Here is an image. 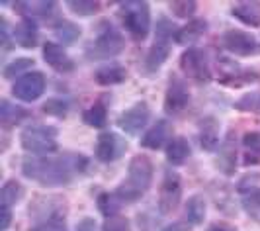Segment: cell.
Segmentation results:
<instances>
[{
    "instance_id": "cell-26",
    "label": "cell",
    "mask_w": 260,
    "mask_h": 231,
    "mask_svg": "<svg viewBox=\"0 0 260 231\" xmlns=\"http://www.w3.org/2000/svg\"><path fill=\"white\" fill-rule=\"evenodd\" d=\"M82 120H84V124L90 126V128H96V129L104 128L106 124H108V110H106V106L102 102L92 104L88 110H84Z\"/></svg>"
},
{
    "instance_id": "cell-18",
    "label": "cell",
    "mask_w": 260,
    "mask_h": 231,
    "mask_svg": "<svg viewBox=\"0 0 260 231\" xmlns=\"http://www.w3.org/2000/svg\"><path fill=\"white\" fill-rule=\"evenodd\" d=\"M231 14L237 20H241L245 26H260V4H256V2H239L233 6Z\"/></svg>"
},
{
    "instance_id": "cell-27",
    "label": "cell",
    "mask_w": 260,
    "mask_h": 231,
    "mask_svg": "<svg viewBox=\"0 0 260 231\" xmlns=\"http://www.w3.org/2000/svg\"><path fill=\"white\" fill-rule=\"evenodd\" d=\"M34 67V59H29V57H18V59H14L10 63L4 67V78H14V77H24L26 75L27 69H31Z\"/></svg>"
},
{
    "instance_id": "cell-24",
    "label": "cell",
    "mask_w": 260,
    "mask_h": 231,
    "mask_svg": "<svg viewBox=\"0 0 260 231\" xmlns=\"http://www.w3.org/2000/svg\"><path fill=\"white\" fill-rule=\"evenodd\" d=\"M186 221L190 225H200L206 218V200L202 196H192L186 202Z\"/></svg>"
},
{
    "instance_id": "cell-5",
    "label": "cell",
    "mask_w": 260,
    "mask_h": 231,
    "mask_svg": "<svg viewBox=\"0 0 260 231\" xmlns=\"http://www.w3.org/2000/svg\"><path fill=\"white\" fill-rule=\"evenodd\" d=\"M123 47H125V41L121 38V34L116 27L108 26L98 34V38L88 47V55L92 59H112L123 51Z\"/></svg>"
},
{
    "instance_id": "cell-38",
    "label": "cell",
    "mask_w": 260,
    "mask_h": 231,
    "mask_svg": "<svg viewBox=\"0 0 260 231\" xmlns=\"http://www.w3.org/2000/svg\"><path fill=\"white\" fill-rule=\"evenodd\" d=\"M10 210L8 208H0V218H2V221H0V229L6 231L8 229V225H10Z\"/></svg>"
},
{
    "instance_id": "cell-4",
    "label": "cell",
    "mask_w": 260,
    "mask_h": 231,
    "mask_svg": "<svg viewBox=\"0 0 260 231\" xmlns=\"http://www.w3.org/2000/svg\"><path fill=\"white\" fill-rule=\"evenodd\" d=\"M123 24L135 41H143L151 30V10L147 2H125L121 4Z\"/></svg>"
},
{
    "instance_id": "cell-9",
    "label": "cell",
    "mask_w": 260,
    "mask_h": 231,
    "mask_svg": "<svg viewBox=\"0 0 260 231\" xmlns=\"http://www.w3.org/2000/svg\"><path fill=\"white\" fill-rule=\"evenodd\" d=\"M127 151V141L117 133H102L96 143V159L102 163H114Z\"/></svg>"
},
{
    "instance_id": "cell-22",
    "label": "cell",
    "mask_w": 260,
    "mask_h": 231,
    "mask_svg": "<svg viewBox=\"0 0 260 231\" xmlns=\"http://www.w3.org/2000/svg\"><path fill=\"white\" fill-rule=\"evenodd\" d=\"M190 157V143L184 137H174L167 147V159L172 165H182L184 161Z\"/></svg>"
},
{
    "instance_id": "cell-32",
    "label": "cell",
    "mask_w": 260,
    "mask_h": 231,
    "mask_svg": "<svg viewBox=\"0 0 260 231\" xmlns=\"http://www.w3.org/2000/svg\"><path fill=\"white\" fill-rule=\"evenodd\" d=\"M235 108L241 112H260V94L258 92H248L235 104Z\"/></svg>"
},
{
    "instance_id": "cell-39",
    "label": "cell",
    "mask_w": 260,
    "mask_h": 231,
    "mask_svg": "<svg viewBox=\"0 0 260 231\" xmlns=\"http://www.w3.org/2000/svg\"><path fill=\"white\" fill-rule=\"evenodd\" d=\"M208 231H237L235 227L231 225H227V223H213V225H209Z\"/></svg>"
},
{
    "instance_id": "cell-21",
    "label": "cell",
    "mask_w": 260,
    "mask_h": 231,
    "mask_svg": "<svg viewBox=\"0 0 260 231\" xmlns=\"http://www.w3.org/2000/svg\"><path fill=\"white\" fill-rule=\"evenodd\" d=\"M16 8L24 14V18H49L55 10V2H20Z\"/></svg>"
},
{
    "instance_id": "cell-1",
    "label": "cell",
    "mask_w": 260,
    "mask_h": 231,
    "mask_svg": "<svg viewBox=\"0 0 260 231\" xmlns=\"http://www.w3.org/2000/svg\"><path fill=\"white\" fill-rule=\"evenodd\" d=\"M86 167V159L75 153L59 157H27L22 163V172L41 186H65Z\"/></svg>"
},
{
    "instance_id": "cell-12",
    "label": "cell",
    "mask_w": 260,
    "mask_h": 231,
    "mask_svg": "<svg viewBox=\"0 0 260 231\" xmlns=\"http://www.w3.org/2000/svg\"><path fill=\"white\" fill-rule=\"evenodd\" d=\"M188 102H190V92H188V86L184 84V80L176 77L170 78L169 90L165 96V110L169 114H178L188 106Z\"/></svg>"
},
{
    "instance_id": "cell-17",
    "label": "cell",
    "mask_w": 260,
    "mask_h": 231,
    "mask_svg": "<svg viewBox=\"0 0 260 231\" xmlns=\"http://www.w3.org/2000/svg\"><path fill=\"white\" fill-rule=\"evenodd\" d=\"M206 32H208V22L202 20V18H196V20L188 22L186 26L176 32L174 41L180 43V45H190V43H196Z\"/></svg>"
},
{
    "instance_id": "cell-11",
    "label": "cell",
    "mask_w": 260,
    "mask_h": 231,
    "mask_svg": "<svg viewBox=\"0 0 260 231\" xmlns=\"http://www.w3.org/2000/svg\"><path fill=\"white\" fill-rule=\"evenodd\" d=\"M149 118H151L149 106L145 102H139V104H135V106H131L129 110H125L123 114L119 115L117 124H119V128L123 129L125 133L137 135V133L147 126Z\"/></svg>"
},
{
    "instance_id": "cell-10",
    "label": "cell",
    "mask_w": 260,
    "mask_h": 231,
    "mask_svg": "<svg viewBox=\"0 0 260 231\" xmlns=\"http://www.w3.org/2000/svg\"><path fill=\"white\" fill-rule=\"evenodd\" d=\"M223 47L239 57H247L256 51V38L243 30H229L223 36Z\"/></svg>"
},
{
    "instance_id": "cell-8",
    "label": "cell",
    "mask_w": 260,
    "mask_h": 231,
    "mask_svg": "<svg viewBox=\"0 0 260 231\" xmlns=\"http://www.w3.org/2000/svg\"><path fill=\"white\" fill-rule=\"evenodd\" d=\"M180 69L184 71L186 77L202 80V82L209 80V77H211L206 53L202 51V49H196V47H190L188 51L182 53V57H180Z\"/></svg>"
},
{
    "instance_id": "cell-19",
    "label": "cell",
    "mask_w": 260,
    "mask_h": 231,
    "mask_svg": "<svg viewBox=\"0 0 260 231\" xmlns=\"http://www.w3.org/2000/svg\"><path fill=\"white\" fill-rule=\"evenodd\" d=\"M200 143L204 149L213 151L219 143V126L213 118H206L202 120V126H200Z\"/></svg>"
},
{
    "instance_id": "cell-34",
    "label": "cell",
    "mask_w": 260,
    "mask_h": 231,
    "mask_svg": "<svg viewBox=\"0 0 260 231\" xmlns=\"http://www.w3.org/2000/svg\"><path fill=\"white\" fill-rule=\"evenodd\" d=\"M219 163H221V170L225 175H233L235 163H237V155H235V149L231 147V143H225L223 153H221V157H219Z\"/></svg>"
},
{
    "instance_id": "cell-13",
    "label": "cell",
    "mask_w": 260,
    "mask_h": 231,
    "mask_svg": "<svg viewBox=\"0 0 260 231\" xmlns=\"http://www.w3.org/2000/svg\"><path fill=\"white\" fill-rule=\"evenodd\" d=\"M43 57H45V63L51 65L53 69L59 71V73H69V71L75 69L73 61L69 59L67 51L63 49V45H59V43L47 41L43 45Z\"/></svg>"
},
{
    "instance_id": "cell-7",
    "label": "cell",
    "mask_w": 260,
    "mask_h": 231,
    "mask_svg": "<svg viewBox=\"0 0 260 231\" xmlns=\"http://www.w3.org/2000/svg\"><path fill=\"white\" fill-rule=\"evenodd\" d=\"M45 90V75L41 71H31L20 77L12 86L14 98L22 102H36Z\"/></svg>"
},
{
    "instance_id": "cell-20",
    "label": "cell",
    "mask_w": 260,
    "mask_h": 231,
    "mask_svg": "<svg viewBox=\"0 0 260 231\" xmlns=\"http://www.w3.org/2000/svg\"><path fill=\"white\" fill-rule=\"evenodd\" d=\"M94 78H96V82L102 84V86H112V84L123 82V80L127 78V71H125L123 67H119V65H108L104 69H98Z\"/></svg>"
},
{
    "instance_id": "cell-36",
    "label": "cell",
    "mask_w": 260,
    "mask_h": 231,
    "mask_svg": "<svg viewBox=\"0 0 260 231\" xmlns=\"http://www.w3.org/2000/svg\"><path fill=\"white\" fill-rule=\"evenodd\" d=\"M102 231H131L129 219L125 216H112V218H106Z\"/></svg>"
},
{
    "instance_id": "cell-3",
    "label": "cell",
    "mask_w": 260,
    "mask_h": 231,
    "mask_svg": "<svg viewBox=\"0 0 260 231\" xmlns=\"http://www.w3.org/2000/svg\"><path fill=\"white\" fill-rule=\"evenodd\" d=\"M22 147L36 155H47L57 151V128L53 126H27L20 133Z\"/></svg>"
},
{
    "instance_id": "cell-23",
    "label": "cell",
    "mask_w": 260,
    "mask_h": 231,
    "mask_svg": "<svg viewBox=\"0 0 260 231\" xmlns=\"http://www.w3.org/2000/svg\"><path fill=\"white\" fill-rule=\"evenodd\" d=\"M24 118H27V110L20 108V106H14L8 100H2L0 102V120H2V124L6 128L20 124Z\"/></svg>"
},
{
    "instance_id": "cell-6",
    "label": "cell",
    "mask_w": 260,
    "mask_h": 231,
    "mask_svg": "<svg viewBox=\"0 0 260 231\" xmlns=\"http://www.w3.org/2000/svg\"><path fill=\"white\" fill-rule=\"evenodd\" d=\"M180 200H182V182H180V177L174 172V170H169L162 179V184H160V190H158V208L165 216L172 214L178 206H180Z\"/></svg>"
},
{
    "instance_id": "cell-31",
    "label": "cell",
    "mask_w": 260,
    "mask_h": 231,
    "mask_svg": "<svg viewBox=\"0 0 260 231\" xmlns=\"http://www.w3.org/2000/svg\"><path fill=\"white\" fill-rule=\"evenodd\" d=\"M243 145L248 149L247 163H256V161L260 159V133L258 131L247 133V135L243 137Z\"/></svg>"
},
{
    "instance_id": "cell-30",
    "label": "cell",
    "mask_w": 260,
    "mask_h": 231,
    "mask_svg": "<svg viewBox=\"0 0 260 231\" xmlns=\"http://www.w3.org/2000/svg\"><path fill=\"white\" fill-rule=\"evenodd\" d=\"M119 198L116 194H100L98 196V208L100 212L104 214L106 218H112V216H117V210H119Z\"/></svg>"
},
{
    "instance_id": "cell-37",
    "label": "cell",
    "mask_w": 260,
    "mask_h": 231,
    "mask_svg": "<svg viewBox=\"0 0 260 231\" xmlns=\"http://www.w3.org/2000/svg\"><path fill=\"white\" fill-rule=\"evenodd\" d=\"M77 231H96V221L92 218H84L82 221H78Z\"/></svg>"
},
{
    "instance_id": "cell-29",
    "label": "cell",
    "mask_w": 260,
    "mask_h": 231,
    "mask_svg": "<svg viewBox=\"0 0 260 231\" xmlns=\"http://www.w3.org/2000/svg\"><path fill=\"white\" fill-rule=\"evenodd\" d=\"M67 6L77 16H92L100 12V2H94V0H71L67 2Z\"/></svg>"
},
{
    "instance_id": "cell-33",
    "label": "cell",
    "mask_w": 260,
    "mask_h": 231,
    "mask_svg": "<svg viewBox=\"0 0 260 231\" xmlns=\"http://www.w3.org/2000/svg\"><path fill=\"white\" fill-rule=\"evenodd\" d=\"M198 4L194 0H176V2H170V10L174 12V16L178 18H190L196 12Z\"/></svg>"
},
{
    "instance_id": "cell-16",
    "label": "cell",
    "mask_w": 260,
    "mask_h": 231,
    "mask_svg": "<svg viewBox=\"0 0 260 231\" xmlns=\"http://www.w3.org/2000/svg\"><path fill=\"white\" fill-rule=\"evenodd\" d=\"M14 41L24 47V49H34L38 45V27H36V22L29 20V18H24L18 26L14 27Z\"/></svg>"
},
{
    "instance_id": "cell-35",
    "label": "cell",
    "mask_w": 260,
    "mask_h": 231,
    "mask_svg": "<svg viewBox=\"0 0 260 231\" xmlns=\"http://www.w3.org/2000/svg\"><path fill=\"white\" fill-rule=\"evenodd\" d=\"M67 110H69V104L61 98H51L43 104V112L47 115H55V118H65Z\"/></svg>"
},
{
    "instance_id": "cell-2",
    "label": "cell",
    "mask_w": 260,
    "mask_h": 231,
    "mask_svg": "<svg viewBox=\"0 0 260 231\" xmlns=\"http://www.w3.org/2000/svg\"><path fill=\"white\" fill-rule=\"evenodd\" d=\"M153 163L147 155H135L129 163L127 180L117 188L116 196L119 202H135L143 192H147L153 184Z\"/></svg>"
},
{
    "instance_id": "cell-25",
    "label": "cell",
    "mask_w": 260,
    "mask_h": 231,
    "mask_svg": "<svg viewBox=\"0 0 260 231\" xmlns=\"http://www.w3.org/2000/svg\"><path fill=\"white\" fill-rule=\"evenodd\" d=\"M22 196H24V190H22L20 182L8 180V182L2 186V190H0V208H8V210H10L12 206H16L22 200Z\"/></svg>"
},
{
    "instance_id": "cell-14",
    "label": "cell",
    "mask_w": 260,
    "mask_h": 231,
    "mask_svg": "<svg viewBox=\"0 0 260 231\" xmlns=\"http://www.w3.org/2000/svg\"><path fill=\"white\" fill-rule=\"evenodd\" d=\"M170 39H162V38H155V43L153 47L147 53V59H145V71L147 73H155L158 71L165 61L169 59L170 55Z\"/></svg>"
},
{
    "instance_id": "cell-15",
    "label": "cell",
    "mask_w": 260,
    "mask_h": 231,
    "mask_svg": "<svg viewBox=\"0 0 260 231\" xmlns=\"http://www.w3.org/2000/svg\"><path fill=\"white\" fill-rule=\"evenodd\" d=\"M172 135V126H170L167 120H158L153 128L149 129L141 139V145L145 149H160L165 141Z\"/></svg>"
},
{
    "instance_id": "cell-40",
    "label": "cell",
    "mask_w": 260,
    "mask_h": 231,
    "mask_svg": "<svg viewBox=\"0 0 260 231\" xmlns=\"http://www.w3.org/2000/svg\"><path fill=\"white\" fill-rule=\"evenodd\" d=\"M186 227H184V223H172V225H169V227H165L162 231H184Z\"/></svg>"
},
{
    "instance_id": "cell-28",
    "label": "cell",
    "mask_w": 260,
    "mask_h": 231,
    "mask_svg": "<svg viewBox=\"0 0 260 231\" xmlns=\"http://www.w3.org/2000/svg\"><path fill=\"white\" fill-rule=\"evenodd\" d=\"M55 36L59 38V41H63V43H73L80 36V27L77 24H73V22H65L63 20V22H59L55 26Z\"/></svg>"
}]
</instances>
